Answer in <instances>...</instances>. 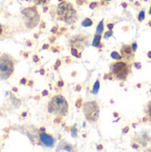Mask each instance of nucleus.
Instances as JSON below:
<instances>
[{"label":"nucleus","instance_id":"nucleus-40","mask_svg":"<svg viewBox=\"0 0 151 152\" xmlns=\"http://www.w3.org/2000/svg\"><path fill=\"white\" fill-rule=\"evenodd\" d=\"M71 76H72V77H76V76H77V71H73V72H71Z\"/></svg>","mask_w":151,"mask_h":152},{"label":"nucleus","instance_id":"nucleus-47","mask_svg":"<svg viewBox=\"0 0 151 152\" xmlns=\"http://www.w3.org/2000/svg\"><path fill=\"white\" fill-rule=\"evenodd\" d=\"M148 25H149V26H150V27H151V20H150V21H149V22H148Z\"/></svg>","mask_w":151,"mask_h":152},{"label":"nucleus","instance_id":"nucleus-33","mask_svg":"<svg viewBox=\"0 0 151 152\" xmlns=\"http://www.w3.org/2000/svg\"><path fill=\"white\" fill-rule=\"evenodd\" d=\"M121 6H122L124 9H126V8L128 7V4H127L126 2H122V3H121Z\"/></svg>","mask_w":151,"mask_h":152},{"label":"nucleus","instance_id":"nucleus-25","mask_svg":"<svg viewBox=\"0 0 151 152\" xmlns=\"http://www.w3.org/2000/svg\"><path fill=\"white\" fill-rule=\"evenodd\" d=\"M83 99L81 98V97H79L77 100V102H76V106H77V108H80V107H82L83 106Z\"/></svg>","mask_w":151,"mask_h":152},{"label":"nucleus","instance_id":"nucleus-22","mask_svg":"<svg viewBox=\"0 0 151 152\" xmlns=\"http://www.w3.org/2000/svg\"><path fill=\"white\" fill-rule=\"evenodd\" d=\"M113 36V30H108L106 32H104L103 34V38L104 39H108L109 37H111Z\"/></svg>","mask_w":151,"mask_h":152},{"label":"nucleus","instance_id":"nucleus-49","mask_svg":"<svg viewBox=\"0 0 151 152\" xmlns=\"http://www.w3.org/2000/svg\"><path fill=\"white\" fill-rule=\"evenodd\" d=\"M58 1H59V2L61 3V2H63V1H65V0H58Z\"/></svg>","mask_w":151,"mask_h":152},{"label":"nucleus","instance_id":"nucleus-18","mask_svg":"<svg viewBox=\"0 0 151 152\" xmlns=\"http://www.w3.org/2000/svg\"><path fill=\"white\" fill-rule=\"evenodd\" d=\"M146 115H147V118L151 121V101H150L146 106V110H145Z\"/></svg>","mask_w":151,"mask_h":152},{"label":"nucleus","instance_id":"nucleus-37","mask_svg":"<svg viewBox=\"0 0 151 152\" xmlns=\"http://www.w3.org/2000/svg\"><path fill=\"white\" fill-rule=\"evenodd\" d=\"M66 59H67V60H66V63H70V61H71V59H70L69 57H67Z\"/></svg>","mask_w":151,"mask_h":152},{"label":"nucleus","instance_id":"nucleus-27","mask_svg":"<svg viewBox=\"0 0 151 152\" xmlns=\"http://www.w3.org/2000/svg\"><path fill=\"white\" fill-rule=\"evenodd\" d=\"M106 27L109 30H113V28H115V23L114 22H108L106 24Z\"/></svg>","mask_w":151,"mask_h":152},{"label":"nucleus","instance_id":"nucleus-30","mask_svg":"<svg viewBox=\"0 0 151 152\" xmlns=\"http://www.w3.org/2000/svg\"><path fill=\"white\" fill-rule=\"evenodd\" d=\"M76 2H77V4L80 6V5H83L86 2V0H77Z\"/></svg>","mask_w":151,"mask_h":152},{"label":"nucleus","instance_id":"nucleus-26","mask_svg":"<svg viewBox=\"0 0 151 152\" xmlns=\"http://www.w3.org/2000/svg\"><path fill=\"white\" fill-rule=\"evenodd\" d=\"M71 135H72V137H74V138H76V137L77 136V129L76 128V126H73V127L71 128Z\"/></svg>","mask_w":151,"mask_h":152},{"label":"nucleus","instance_id":"nucleus-5","mask_svg":"<svg viewBox=\"0 0 151 152\" xmlns=\"http://www.w3.org/2000/svg\"><path fill=\"white\" fill-rule=\"evenodd\" d=\"M14 62L12 58L8 54L0 56V79H7L13 72Z\"/></svg>","mask_w":151,"mask_h":152},{"label":"nucleus","instance_id":"nucleus-44","mask_svg":"<svg viewBox=\"0 0 151 152\" xmlns=\"http://www.w3.org/2000/svg\"><path fill=\"white\" fill-rule=\"evenodd\" d=\"M148 13L150 14V15H151V6L150 7V9H149V11H148Z\"/></svg>","mask_w":151,"mask_h":152},{"label":"nucleus","instance_id":"nucleus-46","mask_svg":"<svg viewBox=\"0 0 151 152\" xmlns=\"http://www.w3.org/2000/svg\"><path fill=\"white\" fill-rule=\"evenodd\" d=\"M2 31H3V29H2V27H1V25H0V35L2 34Z\"/></svg>","mask_w":151,"mask_h":152},{"label":"nucleus","instance_id":"nucleus-21","mask_svg":"<svg viewBox=\"0 0 151 152\" xmlns=\"http://www.w3.org/2000/svg\"><path fill=\"white\" fill-rule=\"evenodd\" d=\"M99 5H100V4H99L98 2L93 1V2H91V3L89 4V8H90L91 10H94V9H96Z\"/></svg>","mask_w":151,"mask_h":152},{"label":"nucleus","instance_id":"nucleus-43","mask_svg":"<svg viewBox=\"0 0 151 152\" xmlns=\"http://www.w3.org/2000/svg\"><path fill=\"white\" fill-rule=\"evenodd\" d=\"M136 86H137V87H138V88H141V86H142V84H141V83H139V84H137Z\"/></svg>","mask_w":151,"mask_h":152},{"label":"nucleus","instance_id":"nucleus-41","mask_svg":"<svg viewBox=\"0 0 151 152\" xmlns=\"http://www.w3.org/2000/svg\"><path fill=\"white\" fill-rule=\"evenodd\" d=\"M48 94V92L47 91H44L43 92V95H47Z\"/></svg>","mask_w":151,"mask_h":152},{"label":"nucleus","instance_id":"nucleus-39","mask_svg":"<svg viewBox=\"0 0 151 152\" xmlns=\"http://www.w3.org/2000/svg\"><path fill=\"white\" fill-rule=\"evenodd\" d=\"M147 56H148V58H149V59H151V51H149V52H148Z\"/></svg>","mask_w":151,"mask_h":152},{"label":"nucleus","instance_id":"nucleus-11","mask_svg":"<svg viewBox=\"0 0 151 152\" xmlns=\"http://www.w3.org/2000/svg\"><path fill=\"white\" fill-rule=\"evenodd\" d=\"M101 39H102V35H97L94 34L93 36V39L92 42V45L95 48H101L103 47V44L101 43Z\"/></svg>","mask_w":151,"mask_h":152},{"label":"nucleus","instance_id":"nucleus-24","mask_svg":"<svg viewBox=\"0 0 151 152\" xmlns=\"http://www.w3.org/2000/svg\"><path fill=\"white\" fill-rule=\"evenodd\" d=\"M61 61L60 59H58V60L56 61L55 64H54V69H55L56 71L59 70V69H60V67H61Z\"/></svg>","mask_w":151,"mask_h":152},{"label":"nucleus","instance_id":"nucleus-35","mask_svg":"<svg viewBox=\"0 0 151 152\" xmlns=\"http://www.w3.org/2000/svg\"><path fill=\"white\" fill-rule=\"evenodd\" d=\"M33 60H34V61H35V62H37V61H39V58H38V56H37V55H34V57H33Z\"/></svg>","mask_w":151,"mask_h":152},{"label":"nucleus","instance_id":"nucleus-12","mask_svg":"<svg viewBox=\"0 0 151 152\" xmlns=\"http://www.w3.org/2000/svg\"><path fill=\"white\" fill-rule=\"evenodd\" d=\"M104 33V20H101L97 27H96V30H95V34L97 35H102Z\"/></svg>","mask_w":151,"mask_h":152},{"label":"nucleus","instance_id":"nucleus-50","mask_svg":"<svg viewBox=\"0 0 151 152\" xmlns=\"http://www.w3.org/2000/svg\"><path fill=\"white\" fill-rule=\"evenodd\" d=\"M105 1H107V2H110L111 0H105Z\"/></svg>","mask_w":151,"mask_h":152},{"label":"nucleus","instance_id":"nucleus-36","mask_svg":"<svg viewBox=\"0 0 151 152\" xmlns=\"http://www.w3.org/2000/svg\"><path fill=\"white\" fill-rule=\"evenodd\" d=\"M128 130H129V127H125V128H124L123 133H124V134H126V133L128 132Z\"/></svg>","mask_w":151,"mask_h":152},{"label":"nucleus","instance_id":"nucleus-10","mask_svg":"<svg viewBox=\"0 0 151 152\" xmlns=\"http://www.w3.org/2000/svg\"><path fill=\"white\" fill-rule=\"evenodd\" d=\"M39 139H40V142H42V144L44 145L45 147L52 148L55 144L54 138L52 135H50V134H46L44 132V133H41L39 134Z\"/></svg>","mask_w":151,"mask_h":152},{"label":"nucleus","instance_id":"nucleus-14","mask_svg":"<svg viewBox=\"0 0 151 152\" xmlns=\"http://www.w3.org/2000/svg\"><path fill=\"white\" fill-rule=\"evenodd\" d=\"M70 53L72 56H74L77 59H80L82 57V52L75 47H70Z\"/></svg>","mask_w":151,"mask_h":152},{"label":"nucleus","instance_id":"nucleus-15","mask_svg":"<svg viewBox=\"0 0 151 152\" xmlns=\"http://www.w3.org/2000/svg\"><path fill=\"white\" fill-rule=\"evenodd\" d=\"M110 57L111 59H113L114 61H121L123 60V57L122 55L120 54L119 52H117V51H113L110 53Z\"/></svg>","mask_w":151,"mask_h":152},{"label":"nucleus","instance_id":"nucleus-42","mask_svg":"<svg viewBox=\"0 0 151 152\" xmlns=\"http://www.w3.org/2000/svg\"><path fill=\"white\" fill-rule=\"evenodd\" d=\"M134 4H135V5H137V6H140V5H141V4H140L139 2H135V3H134Z\"/></svg>","mask_w":151,"mask_h":152},{"label":"nucleus","instance_id":"nucleus-31","mask_svg":"<svg viewBox=\"0 0 151 152\" xmlns=\"http://www.w3.org/2000/svg\"><path fill=\"white\" fill-rule=\"evenodd\" d=\"M57 85H58L59 87H63V86H64V82H63V80H59L58 83H57Z\"/></svg>","mask_w":151,"mask_h":152},{"label":"nucleus","instance_id":"nucleus-1","mask_svg":"<svg viewBox=\"0 0 151 152\" xmlns=\"http://www.w3.org/2000/svg\"><path fill=\"white\" fill-rule=\"evenodd\" d=\"M56 15L59 20H61L68 25L77 23L79 19V15L74 5L67 0L59 3L56 7Z\"/></svg>","mask_w":151,"mask_h":152},{"label":"nucleus","instance_id":"nucleus-13","mask_svg":"<svg viewBox=\"0 0 151 152\" xmlns=\"http://www.w3.org/2000/svg\"><path fill=\"white\" fill-rule=\"evenodd\" d=\"M100 88H101V83H100V79H96L95 83L93 84V88H92V94L96 95L98 94L99 91H100Z\"/></svg>","mask_w":151,"mask_h":152},{"label":"nucleus","instance_id":"nucleus-17","mask_svg":"<svg viewBox=\"0 0 151 152\" xmlns=\"http://www.w3.org/2000/svg\"><path fill=\"white\" fill-rule=\"evenodd\" d=\"M145 18H146V12H145V10L142 9L139 12V13L137 15V20L139 22H142L145 20Z\"/></svg>","mask_w":151,"mask_h":152},{"label":"nucleus","instance_id":"nucleus-45","mask_svg":"<svg viewBox=\"0 0 151 152\" xmlns=\"http://www.w3.org/2000/svg\"><path fill=\"white\" fill-rule=\"evenodd\" d=\"M40 72H41V74H42V75H44V69H41V70H40Z\"/></svg>","mask_w":151,"mask_h":152},{"label":"nucleus","instance_id":"nucleus-23","mask_svg":"<svg viewBox=\"0 0 151 152\" xmlns=\"http://www.w3.org/2000/svg\"><path fill=\"white\" fill-rule=\"evenodd\" d=\"M131 46H132L133 51L134 53H136V52H137V49H138V43H137V41H133V42L131 43Z\"/></svg>","mask_w":151,"mask_h":152},{"label":"nucleus","instance_id":"nucleus-38","mask_svg":"<svg viewBox=\"0 0 151 152\" xmlns=\"http://www.w3.org/2000/svg\"><path fill=\"white\" fill-rule=\"evenodd\" d=\"M49 48V45L45 44L44 45H43V49H48Z\"/></svg>","mask_w":151,"mask_h":152},{"label":"nucleus","instance_id":"nucleus-48","mask_svg":"<svg viewBox=\"0 0 151 152\" xmlns=\"http://www.w3.org/2000/svg\"><path fill=\"white\" fill-rule=\"evenodd\" d=\"M144 152H151V149H149V150H147V151H145Z\"/></svg>","mask_w":151,"mask_h":152},{"label":"nucleus","instance_id":"nucleus-19","mask_svg":"<svg viewBox=\"0 0 151 152\" xmlns=\"http://www.w3.org/2000/svg\"><path fill=\"white\" fill-rule=\"evenodd\" d=\"M62 149H63V150H65V151H67L68 152L74 151L73 146H72V145H70L69 143H65V145L63 146V148H62Z\"/></svg>","mask_w":151,"mask_h":152},{"label":"nucleus","instance_id":"nucleus-51","mask_svg":"<svg viewBox=\"0 0 151 152\" xmlns=\"http://www.w3.org/2000/svg\"><path fill=\"white\" fill-rule=\"evenodd\" d=\"M76 1H77V0H76Z\"/></svg>","mask_w":151,"mask_h":152},{"label":"nucleus","instance_id":"nucleus-2","mask_svg":"<svg viewBox=\"0 0 151 152\" xmlns=\"http://www.w3.org/2000/svg\"><path fill=\"white\" fill-rule=\"evenodd\" d=\"M132 62L126 60L114 61L109 65V73L114 79L125 82L132 73Z\"/></svg>","mask_w":151,"mask_h":152},{"label":"nucleus","instance_id":"nucleus-8","mask_svg":"<svg viewBox=\"0 0 151 152\" xmlns=\"http://www.w3.org/2000/svg\"><path fill=\"white\" fill-rule=\"evenodd\" d=\"M119 53L122 55L124 60L129 61H133V59L135 58V53L133 51L131 44H124L120 46L119 48Z\"/></svg>","mask_w":151,"mask_h":152},{"label":"nucleus","instance_id":"nucleus-7","mask_svg":"<svg viewBox=\"0 0 151 152\" xmlns=\"http://www.w3.org/2000/svg\"><path fill=\"white\" fill-rule=\"evenodd\" d=\"M88 42H89V38L87 36L83 35V34H79V35L72 37L69 39V45L70 47H75V48L78 49L79 51L83 52L85 49V45H87Z\"/></svg>","mask_w":151,"mask_h":152},{"label":"nucleus","instance_id":"nucleus-32","mask_svg":"<svg viewBox=\"0 0 151 152\" xmlns=\"http://www.w3.org/2000/svg\"><path fill=\"white\" fill-rule=\"evenodd\" d=\"M58 29H59V27H58V26H54V27L52 28V32H53V34H55V33H57Z\"/></svg>","mask_w":151,"mask_h":152},{"label":"nucleus","instance_id":"nucleus-20","mask_svg":"<svg viewBox=\"0 0 151 152\" xmlns=\"http://www.w3.org/2000/svg\"><path fill=\"white\" fill-rule=\"evenodd\" d=\"M33 2L36 4H41V5H44V4H47L50 0H33Z\"/></svg>","mask_w":151,"mask_h":152},{"label":"nucleus","instance_id":"nucleus-34","mask_svg":"<svg viewBox=\"0 0 151 152\" xmlns=\"http://www.w3.org/2000/svg\"><path fill=\"white\" fill-rule=\"evenodd\" d=\"M82 90V85H77V86H76V91L77 92H79V91H81Z\"/></svg>","mask_w":151,"mask_h":152},{"label":"nucleus","instance_id":"nucleus-3","mask_svg":"<svg viewBox=\"0 0 151 152\" xmlns=\"http://www.w3.org/2000/svg\"><path fill=\"white\" fill-rule=\"evenodd\" d=\"M47 110L50 114L57 117H65L69 114V103L67 99L61 94L53 96L47 105Z\"/></svg>","mask_w":151,"mask_h":152},{"label":"nucleus","instance_id":"nucleus-9","mask_svg":"<svg viewBox=\"0 0 151 152\" xmlns=\"http://www.w3.org/2000/svg\"><path fill=\"white\" fill-rule=\"evenodd\" d=\"M150 140V135L147 133H141V134H136L134 136V138L133 140V142H134L137 145H139V147L140 146L145 147L149 143Z\"/></svg>","mask_w":151,"mask_h":152},{"label":"nucleus","instance_id":"nucleus-4","mask_svg":"<svg viewBox=\"0 0 151 152\" xmlns=\"http://www.w3.org/2000/svg\"><path fill=\"white\" fill-rule=\"evenodd\" d=\"M83 112L85 119L90 123H95L100 116V104L96 101H87L83 104Z\"/></svg>","mask_w":151,"mask_h":152},{"label":"nucleus","instance_id":"nucleus-6","mask_svg":"<svg viewBox=\"0 0 151 152\" xmlns=\"http://www.w3.org/2000/svg\"><path fill=\"white\" fill-rule=\"evenodd\" d=\"M21 12L23 15L25 25L28 28H34L38 25L40 20V16L36 7L25 8L24 10H22Z\"/></svg>","mask_w":151,"mask_h":152},{"label":"nucleus","instance_id":"nucleus-28","mask_svg":"<svg viewBox=\"0 0 151 152\" xmlns=\"http://www.w3.org/2000/svg\"><path fill=\"white\" fill-rule=\"evenodd\" d=\"M133 66L136 69H142V63L139 62V61H135L133 62Z\"/></svg>","mask_w":151,"mask_h":152},{"label":"nucleus","instance_id":"nucleus-16","mask_svg":"<svg viewBox=\"0 0 151 152\" xmlns=\"http://www.w3.org/2000/svg\"><path fill=\"white\" fill-rule=\"evenodd\" d=\"M93 24V20L91 19V18H85L82 22H81V25L85 28H87V27H91L92 25Z\"/></svg>","mask_w":151,"mask_h":152},{"label":"nucleus","instance_id":"nucleus-29","mask_svg":"<svg viewBox=\"0 0 151 152\" xmlns=\"http://www.w3.org/2000/svg\"><path fill=\"white\" fill-rule=\"evenodd\" d=\"M109 2H107V1H105V0H101L99 4H100V5L105 6V5H108V4H109Z\"/></svg>","mask_w":151,"mask_h":152}]
</instances>
